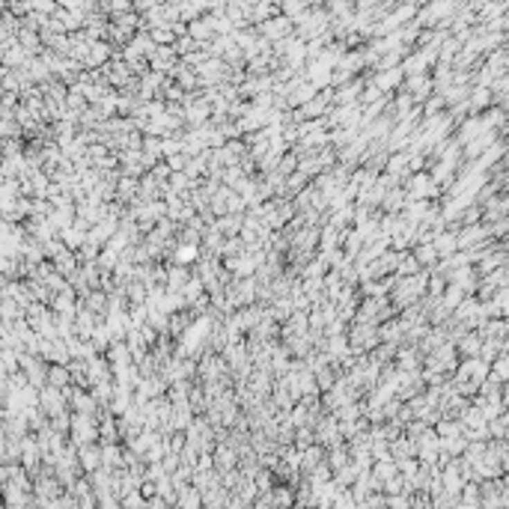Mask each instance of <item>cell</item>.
<instances>
[{
  "label": "cell",
  "mask_w": 509,
  "mask_h": 509,
  "mask_svg": "<svg viewBox=\"0 0 509 509\" xmlns=\"http://www.w3.org/2000/svg\"><path fill=\"white\" fill-rule=\"evenodd\" d=\"M274 503H292V494L286 492V488H280V485H274Z\"/></svg>",
  "instance_id": "7c38bea8"
},
{
  "label": "cell",
  "mask_w": 509,
  "mask_h": 509,
  "mask_svg": "<svg viewBox=\"0 0 509 509\" xmlns=\"http://www.w3.org/2000/svg\"><path fill=\"white\" fill-rule=\"evenodd\" d=\"M316 429H307V426H298V441H295V447L298 450H307V447H313L316 444Z\"/></svg>",
  "instance_id": "30bf717a"
},
{
  "label": "cell",
  "mask_w": 509,
  "mask_h": 509,
  "mask_svg": "<svg viewBox=\"0 0 509 509\" xmlns=\"http://www.w3.org/2000/svg\"><path fill=\"white\" fill-rule=\"evenodd\" d=\"M414 256H417V262H420L423 268H435V265H441V253H438V247H435V242H417L414 247Z\"/></svg>",
  "instance_id": "277c9868"
},
{
  "label": "cell",
  "mask_w": 509,
  "mask_h": 509,
  "mask_svg": "<svg viewBox=\"0 0 509 509\" xmlns=\"http://www.w3.org/2000/svg\"><path fill=\"white\" fill-rule=\"evenodd\" d=\"M72 382H75V375H72V366H69V364H48V384L66 391Z\"/></svg>",
  "instance_id": "5b68a950"
},
{
  "label": "cell",
  "mask_w": 509,
  "mask_h": 509,
  "mask_svg": "<svg viewBox=\"0 0 509 509\" xmlns=\"http://www.w3.org/2000/svg\"><path fill=\"white\" fill-rule=\"evenodd\" d=\"M488 105H492V93H488V89H476V93L467 98V111L471 114H483Z\"/></svg>",
  "instance_id": "9c48e42d"
},
{
  "label": "cell",
  "mask_w": 509,
  "mask_h": 509,
  "mask_svg": "<svg viewBox=\"0 0 509 509\" xmlns=\"http://www.w3.org/2000/svg\"><path fill=\"white\" fill-rule=\"evenodd\" d=\"M78 458H81L84 474H93V471H98V467L105 465V458H102V447H96V441H93V444H81V447H78Z\"/></svg>",
  "instance_id": "3957f363"
},
{
  "label": "cell",
  "mask_w": 509,
  "mask_h": 509,
  "mask_svg": "<svg viewBox=\"0 0 509 509\" xmlns=\"http://www.w3.org/2000/svg\"><path fill=\"white\" fill-rule=\"evenodd\" d=\"M199 259V244L197 242H182L173 247V262L176 265H191Z\"/></svg>",
  "instance_id": "8992f818"
},
{
  "label": "cell",
  "mask_w": 509,
  "mask_h": 509,
  "mask_svg": "<svg viewBox=\"0 0 509 509\" xmlns=\"http://www.w3.org/2000/svg\"><path fill=\"white\" fill-rule=\"evenodd\" d=\"M387 503H393V506H408L411 501H408V497H387Z\"/></svg>",
  "instance_id": "5bb4252c"
},
{
  "label": "cell",
  "mask_w": 509,
  "mask_h": 509,
  "mask_svg": "<svg viewBox=\"0 0 509 509\" xmlns=\"http://www.w3.org/2000/svg\"><path fill=\"white\" fill-rule=\"evenodd\" d=\"M417 271H423V265H420V262H417V256H414V251H411V253L399 251V262H396V274H399V277H408V274H417Z\"/></svg>",
  "instance_id": "ba28073f"
},
{
  "label": "cell",
  "mask_w": 509,
  "mask_h": 509,
  "mask_svg": "<svg viewBox=\"0 0 509 509\" xmlns=\"http://www.w3.org/2000/svg\"><path fill=\"white\" fill-rule=\"evenodd\" d=\"M501 170H509V146H506V152H503V158H501V164H497Z\"/></svg>",
  "instance_id": "9a60e30c"
},
{
  "label": "cell",
  "mask_w": 509,
  "mask_h": 509,
  "mask_svg": "<svg viewBox=\"0 0 509 509\" xmlns=\"http://www.w3.org/2000/svg\"><path fill=\"white\" fill-rule=\"evenodd\" d=\"M441 105H444L441 98H432V102L426 105V116H438V114H441Z\"/></svg>",
  "instance_id": "4fadbf2b"
},
{
  "label": "cell",
  "mask_w": 509,
  "mask_h": 509,
  "mask_svg": "<svg viewBox=\"0 0 509 509\" xmlns=\"http://www.w3.org/2000/svg\"><path fill=\"white\" fill-rule=\"evenodd\" d=\"M483 343H485L483 331L471 328V331H465L462 337L456 339V348H458V355H462V357H476V355L483 352Z\"/></svg>",
  "instance_id": "7a4b0ae2"
},
{
  "label": "cell",
  "mask_w": 509,
  "mask_h": 509,
  "mask_svg": "<svg viewBox=\"0 0 509 509\" xmlns=\"http://www.w3.org/2000/svg\"><path fill=\"white\" fill-rule=\"evenodd\" d=\"M191 268L188 265H173V268H167V289H179V292H182L185 289V283L191 280Z\"/></svg>",
  "instance_id": "52a82bcc"
},
{
  "label": "cell",
  "mask_w": 509,
  "mask_h": 509,
  "mask_svg": "<svg viewBox=\"0 0 509 509\" xmlns=\"http://www.w3.org/2000/svg\"><path fill=\"white\" fill-rule=\"evenodd\" d=\"M304 116H319V114H325V105H322V98H316V102H307V107L301 111Z\"/></svg>",
  "instance_id": "8fae6325"
},
{
  "label": "cell",
  "mask_w": 509,
  "mask_h": 509,
  "mask_svg": "<svg viewBox=\"0 0 509 509\" xmlns=\"http://www.w3.org/2000/svg\"><path fill=\"white\" fill-rule=\"evenodd\" d=\"M503 141H506V146H509V128H506V132H503Z\"/></svg>",
  "instance_id": "2e32d148"
},
{
  "label": "cell",
  "mask_w": 509,
  "mask_h": 509,
  "mask_svg": "<svg viewBox=\"0 0 509 509\" xmlns=\"http://www.w3.org/2000/svg\"><path fill=\"white\" fill-rule=\"evenodd\" d=\"M66 393L60 391V387H54V384H45L42 391H39V405H42V411L48 414V417H57V414H63L66 411Z\"/></svg>",
  "instance_id": "6da1fadb"
}]
</instances>
